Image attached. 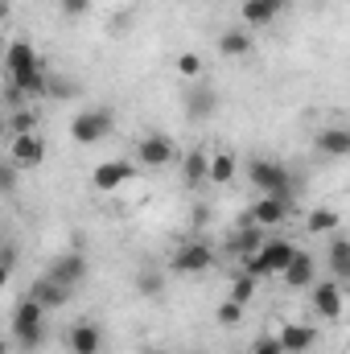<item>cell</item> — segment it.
<instances>
[{
    "label": "cell",
    "instance_id": "cell-1",
    "mask_svg": "<svg viewBox=\"0 0 350 354\" xmlns=\"http://www.w3.org/2000/svg\"><path fill=\"white\" fill-rule=\"evenodd\" d=\"M116 132V111L111 107H87L71 120V140L75 145H103Z\"/></svg>",
    "mask_w": 350,
    "mask_h": 354
},
{
    "label": "cell",
    "instance_id": "cell-2",
    "mask_svg": "<svg viewBox=\"0 0 350 354\" xmlns=\"http://www.w3.org/2000/svg\"><path fill=\"white\" fill-rule=\"evenodd\" d=\"M293 256H297V243L293 239H268L260 252L248 260V272L260 280V276H284V268L293 264Z\"/></svg>",
    "mask_w": 350,
    "mask_h": 354
},
{
    "label": "cell",
    "instance_id": "cell-3",
    "mask_svg": "<svg viewBox=\"0 0 350 354\" xmlns=\"http://www.w3.org/2000/svg\"><path fill=\"white\" fill-rule=\"evenodd\" d=\"M248 181H252L260 194L293 198V177H288V169H284L280 161H264V157H256V161L248 165Z\"/></svg>",
    "mask_w": 350,
    "mask_h": 354
},
{
    "label": "cell",
    "instance_id": "cell-4",
    "mask_svg": "<svg viewBox=\"0 0 350 354\" xmlns=\"http://www.w3.org/2000/svg\"><path fill=\"white\" fill-rule=\"evenodd\" d=\"M42 317H46V309L25 297V301L17 305V313H12V338H17L21 346H42V338H46Z\"/></svg>",
    "mask_w": 350,
    "mask_h": 354
},
{
    "label": "cell",
    "instance_id": "cell-5",
    "mask_svg": "<svg viewBox=\"0 0 350 354\" xmlns=\"http://www.w3.org/2000/svg\"><path fill=\"white\" fill-rule=\"evenodd\" d=\"M169 268H174L177 276H202V272L214 268V248L202 243V239H190V243H181V248L174 252Z\"/></svg>",
    "mask_w": 350,
    "mask_h": 354
},
{
    "label": "cell",
    "instance_id": "cell-6",
    "mask_svg": "<svg viewBox=\"0 0 350 354\" xmlns=\"http://www.w3.org/2000/svg\"><path fill=\"white\" fill-rule=\"evenodd\" d=\"M174 157H177L174 136H165V132H145V136L136 140V161H140L145 169H165Z\"/></svg>",
    "mask_w": 350,
    "mask_h": 354
},
{
    "label": "cell",
    "instance_id": "cell-7",
    "mask_svg": "<svg viewBox=\"0 0 350 354\" xmlns=\"http://www.w3.org/2000/svg\"><path fill=\"white\" fill-rule=\"evenodd\" d=\"M8 161L21 165V169H37V165L46 161V140H42V132L12 136V145H8Z\"/></svg>",
    "mask_w": 350,
    "mask_h": 354
},
{
    "label": "cell",
    "instance_id": "cell-8",
    "mask_svg": "<svg viewBox=\"0 0 350 354\" xmlns=\"http://www.w3.org/2000/svg\"><path fill=\"white\" fill-rule=\"evenodd\" d=\"M342 309H347V297H342V284L334 280V276H326V280H317L313 284V313L317 317H342Z\"/></svg>",
    "mask_w": 350,
    "mask_h": 354
},
{
    "label": "cell",
    "instance_id": "cell-9",
    "mask_svg": "<svg viewBox=\"0 0 350 354\" xmlns=\"http://www.w3.org/2000/svg\"><path fill=\"white\" fill-rule=\"evenodd\" d=\"M71 292H75V288H66V284H58L54 276H46V272H42V276H33V284H29V292H25V297H29V301H37L42 309H62V305L71 301Z\"/></svg>",
    "mask_w": 350,
    "mask_h": 354
},
{
    "label": "cell",
    "instance_id": "cell-10",
    "mask_svg": "<svg viewBox=\"0 0 350 354\" xmlns=\"http://www.w3.org/2000/svg\"><path fill=\"white\" fill-rule=\"evenodd\" d=\"M46 276H54L58 284L75 288V284L87 280V256L83 252H62V256H54V264L46 268Z\"/></svg>",
    "mask_w": 350,
    "mask_h": 354
},
{
    "label": "cell",
    "instance_id": "cell-11",
    "mask_svg": "<svg viewBox=\"0 0 350 354\" xmlns=\"http://www.w3.org/2000/svg\"><path fill=\"white\" fill-rule=\"evenodd\" d=\"M248 218L252 223H260L264 231L268 227H280L284 218H288V198H276V194H260L252 206H248Z\"/></svg>",
    "mask_w": 350,
    "mask_h": 354
},
{
    "label": "cell",
    "instance_id": "cell-12",
    "mask_svg": "<svg viewBox=\"0 0 350 354\" xmlns=\"http://www.w3.org/2000/svg\"><path fill=\"white\" fill-rule=\"evenodd\" d=\"M66 351L71 354H99L103 351V330L95 322H75L66 330Z\"/></svg>",
    "mask_w": 350,
    "mask_h": 354
},
{
    "label": "cell",
    "instance_id": "cell-13",
    "mask_svg": "<svg viewBox=\"0 0 350 354\" xmlns=\"http://www.w3.org/2000/svg\"><path fill=\"white\" fill-rule=\"evenodd\" d=\"M128 177H136V165H132V161H99L95 174H91V181H95V189L111 194V189H120Z\"/></svg>",
    "mask_w": 350,
    "mask_h": 354
},
{
    "label": "cell",
    "instance_id": "cell-14",
    "mask_svg": "<svg viewBox=\"0 0 350 354\" xmlns=\"http://www.w3.org/2000/svg\"><path fill=\"white\" fill-rule=\"evenodd\" d=\"M37 62H42V58L33 54V46H29L25 37H17V41L8 46V54H4V83H8V79H21V75H25L29 66H37Z\"/></svg>",
    "mask_w": 350,
    "mask_h": 354
},
{
    "label": "cell",
    "instance_id": "cell-15",
    "mask_svg": "<svg viewBox=\"0 0 350 354\" xmlns=\"http://www.w3.org/2000/svg\"><path fill=\"white\" fill-rule=\"evenodd\" d=\"M264 243H268V239H264V227H260V223H252V218H248V223H243V227H239V231L231 235V243H227V248H231L235 256L252 260V256L260 252Z\"/></svg>",
    "mask_w": 350,
    "mask_h": 354
},
{
    "label": "cell",
    "instance_id": "cell-16",
    "mask_svg": "<svg viewBox=\"0 0 350 354\" xmlns=\"http://www.w3.org/2000/svg\"><path fill=\"white\" fill-rule=\"evenodd\" d=\"M280 346H284V354H305V351H313V342H317V330L313 326H297V322H288L280 334Z\"/></svg>",
    "mask_w": 350,
    "mask_h": 354
},
{
    "label": "cell",
    "instance_id": "cell-17",
    "mask_svg": "<svg viewBox=\"0 0 350 354\" xmlns=\"http://www.w3.org/2000/svg\"><path fill=\"white\" fill-rule=\"evenodd\" d=\"M313 276H317V264H313L309 252H297L293 264L284 268V284H288V288H313V284H317Z\"/></svg>",
    "mask_w": 350,
    "mask_h": 354
},
{
    "label": "cell",
    "instance_id": "cell-18",
    "mask_svg": "<svg viewBox=\"0 0 350 354\" xmlns=\"http://www.w3.org/2000/svg\"><path fill=\"white\" fill-rule=\"evenodd\" d=\"M317 149H322L326 157H350V128H342V124L322 128V132H317Z\"/></svg>",
    "mask_w": 350,
    "mask_h": 354
},
{
    "label": "cell",
    "instance_id": "cell-19",
    "mask_svg": "<svg viewBox=\"0 0 350 354\" xmlns=\"http://www.w3.org/2000/svg\"><path fill=\"white\" fill-rule=\"evenodd\" d=\"M185 107H190V120H210V115L219 111V95H214V87H206V83H198V87L190 91V99H185Z\"/></svg>",
    "mask_w": 350,
    "mask_h": 354
},
{
    "label": "cell",
    "instance_id": "cell-20",
    "mask_svg": "<svg viewBox=\"0 0 350 354\" xmlns=\"http://www.w3.org/2000/svg\"><path fill=\"white\" fill-rule=\"evenodd\" d=\"M181 181L194 189L198 181H210V157L202 153V149H190L185 157H181Z\"/></svg>",
    "mask_w": 350,
    "mask_h": 354
},
{
    "label": "cell",
    "instance_id": "cell-21",
    "mask_svg": "<svg viewBox=\"0 0 350 354\" xmlns=\"http://www.w3.org/2000/svg\"><path fill=\"white\" fill-rule=\"evenodd\" d=\"M330 276L338 284H350V239H342V235L330 239Z\"/></svg>",
    "mask_w": 350,
    "mask_h": 354
},
{
    "label": "cell",
    "instance_id": "cell-22",
    "mask_svg": "<svg viewBox=\"0 0 350 354\" xmlns=\"http://www.w3.org/2000/svg\"><path fill=\"white\" fill-rule=\"evenodd\" d=\"M219 54H227V58H243V54H252V37H248V29H227V33L219 37Z\"/></svg>",
    "mask_w": 350,
    "mask_h": 354
},
{
    "label": "cell",
    "instance_id": "cell-23",
    "mask_svg": "<svg viewBox=\"0 0 350 354\" xmlns=\"http://www.w3.org/2000/svg\"><path fill=\"white\" fill-rule=\"evenodd\" d=\"M305 231H309V235H334V231H338V210H330V206H317V210H309V218H305Z\"/></svg>",
    "mask_w": 350,
    "mask_h": 354
},
{
    "label": "cell",
    "instance_id": "cell-24",
    "mask_svg": "<svg viewBox=\"0 0 350 354\" xmlns=\"http://www.w3.org/2000/svg\"><path fill=\"white\" fill-rule=\"evenodd\" d=\"M37 120H42V111L29 103V107H17L12 115H8V132L12 136H25V132H37Z\"/></svg>",
    "mask_w": 350,
    "mask_h": 354
},
{
    "label": "cell",
    "instance_id": "cell-25",
    "mask_svg": "<svg viewBox=\"0 0 350 354\" xmlns=\"http://www.w3.org/2000/svg\"><path fill=\"white\" fill-rule=\"evenodd\" d=\"M243 25H252V29H260V25H268L272 17H276V8L272 4H264V0H243Z\"/></svg>",
    "mask_w": 350,
    "mask_h": 354
},
{
    "label": "cell",
    "instance_id": "cell-26",
    "mask_svg": "<svg viewBox=\"0 0 350 354\" xmlns=\"http://www.w3.org/2000/svg\"><path fill=\"white\" fill-rule=\"evenodd\" d=\"M235 177V153H214L210 157V181L214 185H227Z\"/></svg>",
    "mask_w": 350,
    "mask_h": 354
},
{
    "label": "cell",
    "instance_id": "cell-27",
    "mask_svg": "<svg viewBox=\"0 0 350 354\" xmlns=\"http://www.w3.org/2000/svg\"><path fill=\"white\" fill-rule=\"evenodd\" d=\"M136 292H140V297H165V276L153 272V268L140 272V276H136Z\"/></svg>",
    "mask_w": 350,
    "mask_h": 354
},
{
    "label": "cell",
    "instance_id": "cell-28",
    "mask_svg": "<svg viewBox=\"0 0 350 354\" xmlns=\"http://www.w3.org/2000/svg\"><path fill=\"white\" fill-rule=\"evenodd\" d=\"M252 297H256V276H252V272L235 276V280H231V301H235V305H248Z\"/></svg>",
    "mask_w": 350,
    "mask_h": 354
},
{
    "label": "cell",
    "instance_id": "cell-29",
    "mask_svg": "<svg viewBox=\"0 0 350 354\" xmlns=\"http://www.w3.org/2000/svg\"><path fill=\"white\" fill-rule=\"evenodd\" d=\"M177 75L181 79H202V58L198 54H181L177 58Z\"/></svg>",
    "mask_w": 350,
    "mask_h": 354
},
{
    "label": "cell",
    "instance_id": "cell-30",
    "mask_svg": "<svg viewBox=\"0 0 350 354\" xmlns=\"http://www.w3.org/2000/svg\"><path fill=\"white\" fill-rule=\"evenodd\" d=\"M239 322H243V305H235V301L227 297V301L219 305V326H239Z\"/></svg>",
    "mask_w": 350,
    "mask_h": 354
},
{
    "label": "cell",
    "instance_id": "cell-31",
    "mask_svg": "<svg viewBox=\"0 0 350 354\" xmlns=\"http://www.w3.org/2000/svg\"><path fill=\"white\" fill-rule=\"evenodd\" d=\"M62 17H87L91 12V0H58Z\"/></svg>",
    "mask_w": 350,
    "mask_h": 354
},
{
    "label": "cell",
    "instance_id": "cell-32",
    "mask_svg": "<svg viewBox=\"0 0 350 354\" xmlns=\"http://www.w3.org/2000/svg\"><path fill=\"white\" fill-rule=\"evenodd\" d=\"M252 354H284V346H280V338H260L252 346Z\"/></svg>",
    "mask_w": 350,
    "mask_h": 354
},
{
    "label": "cell",
    "instance_id": "cell-33",
    "mask_svg": "<svg viewBox=\"0 0 350 354\" xmlns=\"http://www.w3.org/2000/svg\"><path fill=\"white\" fill-rule=\"evenodd\" d=\"M50 95H54V99H71V95H75V83H58V79H54V83H50Z\"/></svg>",
    "mask_w": 350,
    "mask_h": 354
},
{
    "label": "cell",
    "instance_id": "cell-34",
    "mask_svg": "<svg viewBox=\"0 0 350 354\" xmlns=\"http://www.w3.org/2000/svg\"><path fill=\"white\" fill-rule=\"evenodd\" d=\"M12 264H17V248H12V243H4V276L12 272Z\"/></svg>",
    "mask_w": 350,
    "mask_h": 354
},
{
    "label": "cell",
    "instance_id": "cell-35",
    "mask_svg": "<svg viewBox=\"0 0 350 354\" xmlns=\"http://www.w3.org/2000/svg\"><path fill=\"white\" fill-rule=\"evenodd\" d=\"M0 177H4V189H12V185H17V169H12V161L0 169Z\"/></svg>",
    "mask_w": 350,
    "mask_h": 354
},
{
    "label": "cell",
    "instance_id": "cell-36",
    "mask_svg": "<svg viewBox=\"0 0 350 354\" xmlns=\"http://www.w3.org/2000/svg\"><path fill=\"white\" fill-rule=\"evenodd\" d=\"M264 4H272V8H276V12H280V4H284V0H264Z\"/></svg>",
    "mask_w": 350,
    "mask_h": 354
},
{
    "label": "cell",
    "instance_id": "cell-37",
    "mask_svg": "<svg viewBox=\"0 0 350 354\" xmlns=\"http://www.w3.org/2000/svg\"><path fill=\"white\" fill-rule=\"evenodd\" d=\"M145 354H165V351H157V346H153V351H145Z\"/></svg>",
    "mask_w": 350,
    "mask_h": 354
},
{
    "label": "cell",
    "instance_id": "cell-38",
    "mask_svg": "<svg viewBox=\"0 0 350 354\" xmlns=\"http://www.w3.org/2000/svg\"><path fill=\"white\" fill-rule=\"evenodd\" d=\"M185 354H198V351H185Z\"/></svg>",
    "mask_w": 350,
    "mask_h": 354
}]
</instances>
